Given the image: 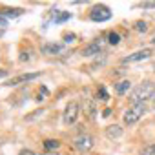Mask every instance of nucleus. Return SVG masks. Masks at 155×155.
I'll return each mask as SVG.
<instances>
[{
  "instance_id": "f257e3e1",
  "label": "nucleus",
  "mask_w": 155,
  "mask_h": 155,
  "mask_svg": "<svg viewBox=\"0 0 155 155\" xmlns=\"http://www.w3.org/2000/svg\"><path fill=\"white\" fill-rule=\"evenodd\" d=\"M153 95H155V86H153V82L146 81L131 91L130 101H131V104H144L148 99H153Z\"/></svg>"
},
{
  "instance_id": "f03ea898",
  "label": "nucleus",
  "mask_w": 155,
  "mask_h": 155,
  "mask_svg": "<svg viewBox=\"0 0 155 155\" xmlns=\"http://www.w3.org/2000/svg\"><path fill=\"white\" fill-rule=\"evenodd\" d=\"M144 113H146V104H133V106L124 113V122H126L128 126H131V124H135Z\"/></svg>"
},
{
  "instance_id": "7ed1b4c3",
  "label": "nucleus",
  "mask_w": 155,
  "mask_h": 155,
  "mask_svg": "<svg viewBox=\"0 0 155 155\" xmlns=\"http://www.w3.org/2000/svg\"><path fill=\"white\" fill-rule=\"evenodd\" d=\"M90 18L93 20V22H106V20H110L111 18V11H110V8H106V6H95L93 9H91V13H90Z\"/></svg>"
},
{
  "instance_id": "20e7f679",
  "label": "nucleus",
  "mask_w": 155,
  "mask_h": 155,
  "mask_svg": "<svg viewBox=\"0 0 155 155\" xmlns=\"http://www.w3.org/2000/svg\"><path fill=\"white\" fill-rule=\"evenodd\" d=\"M75 148L79 150L81 153L90 151V150L93 148V137H90L88 133H81L79 137L75 139Z\"/></svg>"
},
{
  "instance_id": "39448f33",
  "label": "nucleus",
  "mask_w": 155,
  "mask_h": 155,
  "mask_svg": "<svg viewBox=\"0 0 155 155\" xmlns=\"http://www.w3.org/2000/svg\"><path fill=\"white\" fill-rule=\"evenodd\" d=\"M151 57V49L146 48V49H140V51H135L131 55H128L126 58H122V64H131V62H140V60H146Z\"/></svg>"
},
{
  "instance_id": "423d86ee",
  "label": "nucleus",
  "mask_w": 155,
  "mask_h": 155,
  "mask_svg": "<svg viewBox=\"0 0 155 155\" xmlns=\"http://www.w3.org/2000/svg\"><path fill=\"white\" fill-rule=\"evenodd\" d=\"M79 117V104L77 102H69L64 110V122L66 124H73Z\"/></svg>"
},
{
  "instance_id": "0eeeda50",
  "label": "nucleus",
  "mask_w": 155,
  "mask_h": 155,
  "mask_svg": "<svg viewBox=\"0 0 155 155\" xmlns=\"http://www.w3.org/2000/svg\"><path fill=\"white\" fill-rule=\"evenodd\" d=\"M37 77H40V73H26V75H18V77H15V79L8 81L6 86H18V84H22V82H28V81L37 79Z\"/></svg>"
},
{
  "instance_id": "6e6552de",
  "label": "nucleus",
  "mask_w": 155,
  "mask_h": 155,
  "mask_svg": "<svg viewBox=\"0 0 155 155\" xmlns=\"http://www.w3.org/2000/svg\"><path fill=\"white\" fill-rule=\"evenodd\" d=\"M102 48H104V42H102V38H99V40H95L93 44H90L88 48H84L82 55H86V57H93V55H99V53L102 51Z\"/></svg>"
},
{
  "instance_id": "1a4fd4ad",
  "label": "nucleus",
  "mask_w": 155,
  "mask_h": 155,
  "mask_svg": "<svg viewBox=\"0 0 155 155\" xmlns=\"http://www.w3.org/2000/svg\"><path fill=\"white\" fill-rule=\"evenodd\" d=\"M71 18V15L68 13V11H60V9H53L51 11V20L55 22V24H62V22H66V20H69Z\"/></svg>"
},
{
  "instance_id": "9d476101",
  "label": "nucleus",
  "mask_w": 155,
  "mask_h": 155,
  "mask_svg": "<svg viewBox=\"0 0 155 155\" xmlns=\"http://www.w3.org/2000/svg\"><path fill=\"white\" fill-rule=\"evenodd\" d=\"M62 51H64V46H60V44H46V46H42L44 55H60Z\"/></svg>"
},
{
  "instance_id": "9b49d317",
  "label": "nucleus",
  "mask_w": 155,
  "mask_h": 155,
  "mask_svg": "<svg viewBox=\"0 0 155 155\" xmlns=\"http://www.w3.org/2000/svg\"><path fill=\"white\" fill-rule=\"evenodd\" d=\"M106 135H108L110 139H119V137L122 135V128H120V126H117V124L108 126V128H106Z\"/></svg>"
},
{
  "instance_id": "f8f14e48",
  "label": "nucleus",
  "mask_w": 155,
  "mask_h": 155,
  "mask_svg": "<svg viewBox=\"0 0 155 155\" xmlns=\"http://www.w3.org/2000/svg\"><path fill=\"white\" fill-rule=\"evenodd\" d=\"M130 88H131V82H130V81H120V82L115 86V91H117L119 95H126V93L130 91Z\"/></svg>"
},
{
  "instance_id": "ddd939ff",
  "label": "nucleus",
  "mask_w": 155,
  "mask_h": 155,
  "mask_svg": "<svg viewBox=\"0 0 155 155\" xmlns=\"http://www.w3.org/2000/svg\"><path fill=\"white\" fill-rule=\"evenodd\" d=\"M0 15L8 20V18H15V17L22 15V9H2V11H0Z\"/></svg>"
},
{
  "instance_id": "4468645a",
  "label": "nucleus",
  "mask_w": 155,
  "mask_h": 155,
  "mask_svg": "<svg viewBox=\"0 0 155 155\" xmlns=\"http://www.w3.org/2000/svg\"><path fill=\"white\" fill-rule=\"evenodd\" d=\"M119 40H120L119 33H115V31H110V33H108V42H110L111 46H117V44H119Z\"/></svg>"
},
{
  "instance_id": "2eb2a0df",
  "label": "nucleus",
  "mask_w": 155,
  "mask_h": 155,
  "mask_svg": "<svg viewBox=\"0 0 155 155\" xmlns=\"http://www.w3.org/2000/svg\"><path fill=\"white\" fill-rule=\"evenodd\" d=\"M44 148H46V151H49V150H57L58 148V140H46L44 142Z\"/></svg>"
},
{
  "instance_id": "dca6fc26",
  "label": "nucleus",
  "mask_w": 155,
  "mask_h": 155,
  "mask_svg": "<svg viewBox=\"0 0 155 155\" xmlns=\"http://www.w3.org/2000/svg\"><path fill=\"white\" fill-rule=\"evenodd\" d=\"M140 155H155V144H150V146H146V148L140 151Z\"/></svg>"
},
{
  "instance_id": "f3484780",
  "label": "nucleus",
  "mask_w": 155,
  "mask_h": 155,
  "mask_svg": "<svg viewBox=\"0 0 155 155\" xmlns=\"http://www.w3.org/2000/svg\"><path fill=\"white\" fill-rule=\"evenodd\" d=\"M135 29H137V31H142V33H144V31L148 29V26H146V22H137V24H135Z\"/></svg>"
},
{
  "instance_id": "a211bd4d",
  "label": "nucleus",
  "mask_w": 155,
  "mask_h": 155,
  "mask_svg": "<svg viewBox=\"0 0 155 155\" xmlns=\"http://www.w3.org/2000/svg\"><path fill=\"white\" fill-rule=\"evenodd\" d=\"M99 97H101V101H108V93H106L104 86H101V90H99Z\"/></svg>"
},
{
  "instance_id": "6ab92c4d",
  "label": "nucleus",
  "mask_w": 155,
  "mask_h": 155,
  "mask_svg": "<svg viewBox=\"0 0 155 155\" xmlns=\"http://www.w3.org/2000/svg\"><path fill=\"white\" fill-rule=\"evenodd\" d=\"M142 8L144 9H151V8H155V2H146V4H142Z\"/></svg>"
},
{
  "instance_id": "aec40b11",
  "label": "nucleus",
  "mask_w": 155,
  "mask_h": 155,
  "mask_svg": "<svg viewBox=\"0 0 155 155\" xmlns=\"http://www.w3.org/2000/svg\"><path fill=\"white\" fill-rule=\"evenodd\" d=\"M18 155H37V153H35V151H31V150H22Z\"/></svg>"
},
{
  "instance_id": "412c9836",
  "label": "nucleus",
  "mask_w": 155,
  "mask_h": 155,
  "mask_svg": "<svg viewBox=\"0 0 155 155\" xmlns=\"http://www.w3.org/2000/svg\"><path fill=\"white\" fill-rule=\"evenodd\" d=\"M46 93H48V90H46V88H42V95H46ZM37 101H44V99L40 97V93H38V99H37Z\"/></svg>"
},
{
  "instance_id": "4be33fe9",
  "label": "nucleus",
  "mask_w": 155,
  "mask_h": 155,
  "mask_svg": "<svg viewBox=\"0 0 155 155\" xmlns=\"http://www.w3.org/2000/svg\"><path fill=\"white\" fill-rule=\"evenodd\" d=\"M6 22H8V20H6L2 15H0V26H6Z\"/></svg>"
},
{
  "instance_id": "5701e85b",
  "label": "nucleus",
  "mask_w": 155,
  "mask_h": 155,
  "mask_svg": "<svg viewBox=\"0 0 155 155\" xmlns=\"http://www.w3.org/2000/svg\"><path fill=\"white\" fill-rule=\"evenodd\" d=\"M8 75V71L6 69H0V79H2V77H6Z\"/></svg>"
},
{
  "instance_id": "b1692460",
  "label": "nucleus",
  "mask_w": 155,
  "mask_h": 155,
  "mask_svg": "<svg viewBox=\"0 0 155 155\" xmlns=\"http://www.w3.org/2000/svg\"><path fill=\"white\" fill-rule=\"evenodd\" d=\"M153 104H155V95H153Z\"/></svg>"
},
{
  "instance_id": "393cba45",
  "label": "nucleus",
  "mask_w": 155,
  "mask_h": 155,
  "mask_svg": "<svg viewBox=\"0 0 155 155\" xmlns=\"http://www.w3.org/2000/svg\"><path fill=\"white\" fill-rule=\"evenodd\" d=\"M151 42H153V44H155V37H153V40H151Z\"/></svg>"
}]
</instances>
